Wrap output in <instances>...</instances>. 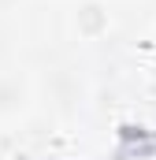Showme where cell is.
Masks as SVG:
<instances>
[{
    "mask_svg": "<svg viewBox=\"0 0 156 160\" xmlns=\"http://www.w3.org/2000/svg\"><path fill=\"white\" fill-rule=\"evenodd\" d=\"M15 101H22V89L15 82H0V112H11Z\"/></svg>",
    "mask_w": 156,
    "mask_h": 160,
    "instance_id": "cell-1",
    "label": "cell"
}]
</instances>
